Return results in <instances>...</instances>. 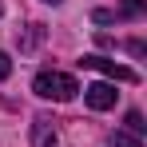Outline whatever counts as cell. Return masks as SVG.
Returning a JSON list of instances; mask_svg holds the SVG:
<instances>
[{
  "label": "cell",
  "instance_id": "1",
  "mask_svg": "<svg viewBox=\"0 0 147 147\" xmlns=\"http://www.w3.org/2000/svg\"><path fill=\"white\" fill-rule=\"evenodd\" d=\"M32 92L40 99H56V103H68V99H76V92H80V84H76L68 72H36V80H32Z\"/></svg>",
  "mask_w": 147,
  "mask_h": 147
},
{
  "label": "cell",
  "instance_id": "2",
  "mask_svg": "<svg viewBox=\"0 0 147 147\" xmlns=\"http://www.w3.org/2000/svg\"><path fill=\"white\" fill-rule=\"evenodd\" d=\"M80 64H84V68H92V72H103L107 80H123V84H135V80H139V72L123 68V64H115V60H107V56H84Z\"/></svg>",
  "mask_w": 147,
  "mask_h": 147
},
{
  "label": "cell",
  "instance_id": "3",
  "mask_svg": "<svg viewBox=\"0 0 147 147\" xmlns=\"http://www.w3.org/2000/svg\"><path fill=\"white\" fill-rule=\"evenodd\" d=\"M115 96H119L115 84H103V80L84 88V103H88L92 111H107V107H115Z\"/></svg>",
  "mask_w": 147,
  "mask_h": 147
},
{
  "label": "cell",
  "instance_id": "4",
  "mask_svg": "<svg viewBox=\"0 0 147 147\" xmlns=\"http://www.w3.org/2000/svg\"><path fill=\"white\" fill-rule=\"evenodd\" d=\"M32 147H56V127L48 119H32Z\"/></svg>",
  "mask_w": 147,
  "mask_h": 147
},
{
  "label": "cell",
  "instance_id": "5",
  "mask_svg": "<svg viewBox=\"0 0 147 147\" xmlns=\"http://www.w3.org/2000/svg\"><path fill=\"white\" fill-rule=\"evenodd\" d=\"M143 0H123L119 4V12H115V20H139V16H143Z\"/></svg>",
  "mask_w": 147,
  "mask_h": 147
},
{
  "label": "cell",
  "instance_id": "6",
  "mask_svg": "<svg viewBox=\"0 0 147 147\" xmlns=\"http://www.w3.org/2000/svg\"><path fill=\"white\" fill-rule=\"evenodd\" d=\"M40 36H44V24H28V32L16 40V44H20V52H32L36 44H40Z\"/></svg>",
  "mask_w": 147,
  "mask_h": 147
},
{
  "label": "cell",
  "instance_id": "7",
  "mask_svg": "<svg viewBox=\"0 0 147 147\" xmlns=\"http://www.w3.org/2000/svg\"><path fill=\"white\" fill-rule=\"evenodd\" d=\"M143 131H147V123H143V115H139V111H127V135H135V139H139Z\"/></svg>",
  "mask_w": 147,
  "mask_h": 147
},
{
  "label": "cell",
  "instance_id": "8",
  "mask_svg": "<svg viewBox=\"0 0 147 147\" xmlns=\"http://www.w3.org/2000/svg\"><path fill=\"white\" fill-rule=\"evenodd\" d=\"M107 147H143V143H139L135 135H127V131H115V135L107 139Z\"/></svg>",
  "mask_w": 147,
  "mask_h": 147
},
{
  "label": "cell",
  "instance_id": "9",
  "mask_svg": "<svg viewBox=\"0 0 147 147\" xmlns=\"http://www.w3.org/2000/svg\"><path fill=\"white\" fill-rule=\"evenodd\" d=\"M8 76H12V60L0 52V80H8Z\"/></svg>",
  "mask_w": 147,
  "mask_h": 147
},
{
  "label": "cell",
  "instance_id": "10",
  "mask_svg": "<svg viewBox=\"0 0 147 147\" xmlns=\"http://www.w3.org/2000/svg\"><path fill=\"white\" fill-rule=\"evenodd\" d=\"M48 4H60V0H48Z\"/></svg>",
  "mask_w": 147,
  "mask_h": 147
}]
</instances>
